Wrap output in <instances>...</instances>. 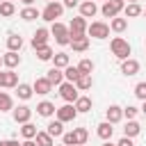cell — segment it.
<instances>
[{"label": "cell", "instance_id": "28", "mask_svg": "<svg viewBox=\"0 0 146 146\" xmlns=\"http://www.w3.org/2000/svg\"><path fill=\"white\" fill-rule=\"evenodd\" d=\"M14 14H16V5H14L11 0H5V2H0V16L9 18V16H14Z\"/></svg>", "mask_w": 146, "mask_h": 146}, {"label": "cell", "instance_id": "16", "mask_svg": "<svg viewBox=\"0 0 146 146\" xmlns=\"http://www.w3.org/2000/svg\"><path fill=\"white\" fill-rule=\"evenodd\" d=\"M105 116H107V121L114 125V123H119V121L123 119V107H119V105H110L107 112H105Z\"/></svg>", "mask_w": 146, "mask_h": 146}, {"label": "cell", "instance_id": "56", "mask_svg": "<svg viewBox=\"0 0 146 146\" xmlns=\"http://www.w3.org/2000/svg\"><path fill=\"white\" fill-rule=\"evenodd\" d=\"M103 2H105V0H103Z\"/></svg>", "mask_w": 146, "mask_h": 146}, {"label": "cell", "instance_id": "44", "mask_svg": "<svg viewBox=\"0 0 146 146\" xmlns=\"http://www.w3.org/2000/svg\"><path fill=\"white\" fill-rule=\"evenodd\" d=\"M0 146H18V141L16 139H5V141H0Z\"/></svg>", "mask_w": 146, "mask_h": 146}, {"label": "cell", "instance_id": "21", "mask_svg": "<svg viewBox=\"0 0 146 146\" xmlns=\"http://www.w3.org/2000/svg\"><path fill=\"white\" fill-rule=\"evenodd\" d=\"M46 78H48L52 84H62V82H64V71H62V68H57V66H52V68H48Z\"/></svg>", "mask_w": 146, "mask_h": 146}, {"label": "cell", "instance_id": "43", "mask_svg": "<svg viewBox=\"0 0 146 146\" xmlns=\"http://www.w3.org/2000/svg\"><path fill=\"white\" fill-rule=\"evenodd\" d=\"M62 5H64V7H78V5H80V0H64Z\"/></svg>", "mask_w": 146, "mask_h": 146}, {"label": "cell", "instance_id": "37", "mask_svg": "<svg viewBox=\"0 0 146 146\" xmlns=\"http://www.w3.org/2000/svg\"><path fill=\"white\" fill-rule=\"evenodd\" d=\"M52 64H55L57 68H66V66H68V55H66V52H57V55L52 57Z\"/></svg>", "mask_w": 146, "mask_h": 146}, {"label": "cell", "instance_id": "11", "mask_svg": "<svg viewBox=\"0 0 146 146\" xmlns=\"http://www.w3.org/2000/svg\"><path fill=\"white\" fill-rule=\"evenodd\" d=\"M78 7H80V16H84V18H94V16L98 14L96 0H84V2H80Z\"/></svg>", "mask_w": 146, "mask_h": 146}, {"label": "cell", "instance_id": "1", "mask_svg": "<svg viewBox=\"0 0 146 146\" xmlns=\"http://www.w3.org/2000/svg\"><path fill=\"white\" fill-rule=\"evenodd\" d=\"M110 48H112V55L116 57V59H128L130 57V43L123 39V36H114L112 41H110Z\"/></svg>", "mask_w": 146, "mask_h": 146}, {"label": "cell", "instance_id": "45", "mask_svg": "<svg viewBox=\"0 0 146 146\" xmlns=\"http://www.w3.org/2000/svg\"><path fill=\"white\" fill-rule=\"evenodd\" d=\"M21 146H39V144H36V141H32V139H25Z\"/></svg>", "mask_w": 146, "mask_h": 146}, {"label": "cell", "instance_id": "7", "mask_svg": "<svg viewBox=\"0 0 146 146\" xmlns=\"http://www.w3.org/2000/svg\"><path fill=\"white\" fill-rule=\"evenodd\" d=\"M87 18L84 16H75L73 21H71V25H68V30H71V39H75V36H82V34H87Z\"/></svg>", "mask_w": 146, "mask_h": 146}, {"label": "cell", "instance_id": "2", "mask_svg": "<svg viewBox=\"0 0 146 146\" xmlns=\"http://www.w3.org/2000/svg\"><path fill=\"white\" fill-rule=\"evenodd\" d=\"M50 34L55 36V41H57L59 46H68V43H71V30H68V25H64V23H59V21L52 23Z\"/></svg>", "mask_w": 146, "mask_h": 146}, {"label": "cell", "instance_id": "26", "mask_svg": "<svg viewBox=\"0 0 146 146\" xmlns=\"http://www.w3.org/2000/svg\"><path fill=\"white\" fill-rule=\"evenodd\" d=\"M80 75H82V73H80L78 66H71V64H68V66L64 68V80H68V82H73V84H75V80H78Z\"/></svg>", "mask_w": 146, "mask_h": 146}, {"label": "cell", "instance_id": "12", "mask_svg": "<svg viewBox=\"0 0 146 146\" xmlns=\"http://www.w3.org/2000/svg\"><path fill=\"white\" fill-rule=\"evenodd\" d=\"M121 73L128 75V78H130V75H137V73H139V62L132 59V57L123 59V62H121Z\"/></svg>", "mask_w": 146, "mask_h": 146}, {"label": "cell", "instance_id": "39", "mask_svg": "<svg viewBox=\"0 0 146 146\" xmlns=\"http://www.w3.org/2000/svg\"><path fill=\"white\" fill-rule=\"evenodd\" d=\"M135 96L139 100H146V82H137L135 84Z\"/></svg>", "mask_w": 146, "mask_h": 146}, {"label": "cell", "instance_id": "10", "mask_svg": "<svg viewBox=\"0 0 146 146\" xmlns=\"http://www.w3.org/2000/svg\"><path fill=\"white\" fill-rule=\"evenodd\" d=\"M48 36H50V30H46V27H39V30L32 34V48L36 50V48H43V46H48Z\"/></svg>", "mask_w": 146, "mask_h": 146}, {"label": "cell", "instance_id": "22", "mask_svg": "<svg viewBox=\"0 0 146 146\" xmlns=\"http://www.w3.org/2000/svg\"><path fill=\"white\" fill-rule=\"evenodd\" d=\"M141 132V125L135 121V119H128V123H125V128H123V135L125 137H137Z\"/></svg>", "mask_w": 146, "mask_h": 146}, {"label": "cell", "instance_id": "36", "mask_svg": "<svg viewBox=\"0 0 146 146\" xmlns=\"http://www.w3.org/2000/svg\"><path fill=\"white\" fill-rule=\"evenodd\" d=\"M73 132H75V141H78V146H84L87 139H89V130H87V128H75Z\"/></svg>", "mask_w": 146, "mask_h": 146}, {"label": "cell", "instance_id": "30", "mask_svg": "<svg viewBox=\"0 0 146 146\" xmlns=\"http://www.w3.org/2000/svg\"><path fill=\"white\" fill-rule=\"evenodd\" d=\"M11 110H14V100H11V96L5 94V91H0V112H11Z\"/></svg>", "mask_w": 146, "mask_h": 146}, {"label": "cell", "instance_id": "20", "mask_svg": "<svg viewBox=\"0 0 146 146\" xmlns=\"http://www.w3.org/2000/svg\"><path fill=\"white\" fill-rule=\"evenodd\" d=\"M7 48L18 52V50L23 48V36H21V34H16V32H11V34L7 36Z\"/></svg>", "mask_w": 146, "mask_h": 146}, {"label": "cell", "instance_id": "49", "mask_svg": "<svg viewBox=\"0 0 146 146\" xmlns=\"http://www.w3.org/2000/svg\"><path fill=\"white\" fill-rule=\"evenodd\" d=\"M103 146H116V144H110V141H105V144H103Z\"/></svg>", "mask_w": 146, "mask_h": 146}, {"label": "cell", "instance_id": "19", "mask_svg": "<svg viewBox=\"0 0 146 146\" xmlns=\"http://www.w3.org/2000/svg\"><path fill=\"white\" fill-rule=\"evenodd\" d=\"M16 94H18V98H21V100H30V98H32V94H34V87H32V84H25V82H18Z\"/></svg>", "mask_w": 146, "mask_h": 146}, {"label": "cell", "instance_id": "5", "mask_svg": "<svg viewBox=\"0 0 146 146\" xmlns=\"http://www.w3.org/2000/svg\"><path fill=\"white\" fill-rule=\"evenodd\" d=\"M59 96L66 100V103H75L78 98H80V89L73 84V82H68V80H64L62 84H59Z\"/></svg>", "mask_w": 146, "mask_h": 146}, {"label": "cell", "instance_id": "32", "mask_svg": "<svg viewBox=\"0 0 146 146\" xmlns=\"http://www.w3.org/2000/svg\"><path fill=\"white\" fill-rule=\"evenodd\" d=\"M48 132H50L52 137H62V135H64V123H62L59 119H57V121H50V123H48Z\"/></svg>", "mask_w": 146, "mask_h": 146}, {"label": "cell", "instance_id": "47", "mask_svg": "<svg viewBox=\"0 0 146 146\" xmlns=\"http://www.w3.org/2000/svg\"><path fill=\"white\" fill-rule=\"evenodd\" d=\"M0 87H5V71H0Z\"/></svg>", "mask_w": 146, "mask_h": 146}, {"label": "cell", "instance_id": "31", "mask_svg": "<svg viewBox=\"0 0 146 146\" xmlns=\"http://www.w3.org/2000/svg\"><path fill=\"white\" fill-rule=\"evenodd\" d=\"M128 27V18H119V16H114L112 21H110V30H114V32H123Z\"/></svg>", "mask_w": 146, "mask_h": 146}, {"label": "cell", "instance_id": "8", "mask_svg": "<svg viewBox=\"0 0 146 146\" xmlns=\"http://www.w3.org/2000/svg\"><path fill=\"white\" fill-rule=\"evenodd\" d=\"M57 119L62 121V123H68V121H73L75 116H78V110H75V105H71V103H66V105H62V107H57Z\"/></svg>", "mask_w": 146, "mask_h": 146}, {"label": "cell", "instance_id": "15", "mask_svg": "<svg viewBox=\"0 0 146 146\" xmlns=\"http://www.w3.org/2000/svg\"><path fill=\"white\" fill-rule=\"evenodd\" d=\"M2 64H5L7 68H16V66L21 64V55H18L16 50H7V52L2 55Z\"/></svg>", "mask_w": 146, "mask_h": 146}, {"label": "cell", "instance_id": "50", "mask_svg": "<svg viewBox=\"0 0 146 146\" xmlns=\"http://www.w3.org/2000/svg\"><path fill=\"white\" fill-rule=\"evenodd\" d=\"M0 66H2V55H0Z\"/></svg>", "mask_w": 146, "mask_h": 146}, {"label": "cell", "instance_id": "4", "mask_svg": "<svg viewBox=\"0 0 146 146\" xmlns=\"http://www.w3.org/2000/svg\"><path fill=\"white\" fill-rule=\"evenodd\" d=\"M123 9H125V0H105L103 7H100V14H103L105 18H114V16H119Z\"/></svg>", "mask_w": 146, "mask_h": 146}, {"label": "cell", "instance_id": "40", "mask_svg": "<svg viewBox=\"0 0 146 146\" xmlns=\"http://www.w3.org/2000/svg\"><path fill=\"white\" fill-rule=\"evenodd\" d=\"M78 68H80V73H91V71H94V62H91V59H82V62L78 64Z\"/></svg>", "mask_w": 146, "mask_h": 146}, {"label": "cell", "instance_id": "51", "mask_svg": "<svg viewBox=\"0 0 146 146\" xmlns=\"http://www.w3.org/2000/svg\"><path fill=\"white\" fill-rule=\"evenodd\" d=\"M55 146H57V144H55ZM59 146H66V144H59Z\"/></svg>", "mask_w": 146, "mask_h": 146}, {"label": "cell", "instance_id": "53", "mask_svg": "<svg viewBox=\"0 0 146 146\" xmlns=\"http://www.w3.org/2000/svg\"><path fill=\"white\" fill-rule=\"evenodd\" d=\"M144 16H146V9H144Z\"/></svg>", "mask_w": 146, "mask_h": 146}, {"label": "cell", "instance_id": "46", "mask_svg": "<svg viewBox=\"0 0 146 146\" xmlns=\"http://www.w3.org/2000/svg\"><path fill=\"white\" fill-rule=\"evenodd\" d=\"M21 2H23V5H25V7H32V5H34V2H36V0H21Z\"/></svg>", "mask_w": 146, "mask_h": 146}, {"label": "cell", "instance_id": "35", "mask_svg": "<svg viewBox=\"0 0 146 146\" xmlns=\"http://www.w3.org/2000/svg\"><path fill=\"white\" fill-rule=\"evenodd\" d=\"M41 16V11H36L34 7H25V9H21V18L23 21H34V18H39Z\"/></svg>", "mask_w": 146, "mask_h": 146}, {"label": "cell", "instance_id": "41", "mask_svg": "<svg viewBox=\"0 0 146 146\" xmlns=\"http://www.w3.org/2000/svg\"><path fill=\"white\" fill-rule=\"evenodd\" d=\"M137 112H139V110H137L135 105H128V107H123V116H128V119H135V116H137Z\"/></svg>", "mask_w": 146, "mask_h": 146}, {"label": "cell", "instance_id": "3", "mask_svg": "<svg viewBox=\"0 0 146 146\" xmlns=\"http://www.w3.org/2000/svg\"><path fill=\"white\" fill-rule=\"evenodd\" d=\"M62 14H64V5L52 0V2H46L43 11H41V18L48 21V23H55V18H62Z\"/></svg>", "mask_w": 146, "mask_h": 146}, {"label": "cell", "instance_id": "42", "mask_svg": "<svg viewBox=\"0 0 146 146\" xmlns=\"http://www.w3.org/2000/svg\"><path fill=\"white\" fill-rule=\"evenodd\" d=\"M116 146H135V144H132V137H125V135H123V137L119 139Z\"/></svg>", "mask_w": 146, "mask_h": 146}, {"label": "cell", "instance_id": "34", "mask_svg": "<svg viewBox=\"0 0 146 146\" xmlns=\"http://www.w3.org/2000/svg\"><path fill=\"white\" fill-rule=\"evenodd\" d=\"M36 57H39L41 62H50V59L55 57V52H52L50 46H43V48H36Z\"/></svg>", "mask_w": 146, "mask_h": 146}, {"label": "cell", "instance_id": "27", "mask_svg": "<svg viewBox=\"0 0 146 146\" xmlns=\"http://www.w3.org/2000/svg\"><path fill=\"white\" fill-rule=\"evenodd\" d=\"M73 105H75L78 114H80V112H89V110H91V98H89V96H80Z\"/></svg>", "mask_w": 146, "mask_h": 146}, {"label": "cell", "instance_id": "14", "mask_svg": "<svg viewBox=\"0 0 146 146\" xmlns=\"http://www.w3.org/2000/svg\"><path fill=\"white\" fill-rule=\"evenodd\" d=\"M96 132H98V137H100L103 141H110V139H112V135H114V128H112V123H110V121H103V123H98V125H96Z\"/></svg>", "mask_w": 146, "mask_h": 146}, {"label": "cell", "instance_id": "48", "mask_svg": "<svg viewBox=\"0 0 146 146\" xmlns=\"http://www.w3.org/2000/svg\"><path fill=\"white\" fill-rule=\"evenodd\" d=\"M141 112H144V114H146V100H144V107H141Z\"/></svg>", "mask_w": 146, "mask_h": 146}, {"label": "cell", "instance_id": "55", "mask_svg": "<svg viewBox=\"0 0 146 146\" xmlns=\"http://www.w3.org/2000/svg\"><path fill=\"white\" fill-rule=\"evenodd\" d=\"M0 2H5V0H0Z\"/></svg>", "mask_w": 146, "mask_h": 146}, {"label": "cell", "instance_id": "13", "mask_svg": "<svg viewBox=\"0 0 146 146\" xmlns=\"http://www.w3.org/2000/svg\"><path fill=\"white\" fill-rule=\"evenodd\" d=\"M32 87H34V91H36V94H41V96H46V94H50V91H52V82H50L48 78H36Z\"/></svg>", "mask_w": 146, "mask_h": 146}, {"label": "cell", "instance_id": "38", "mask_svg": "<svg viewBox=\"0 0 146 146\" xmlns=\"http://www.w3.org/2000/svg\"><path fill=\"white\" fill-rule=\"evenodd\" d=\"M62 144H66V146H78L75 132H73V130H71V132H64V135H62Z\"/></svg>", "mask_w": 146, "mask_h": 146}, {"label": "cell", "instance_id": "29", "mask_svg": "<svg viewBox=\"0 0 146 146\" xmlns=\"http://www.w3.org/2000/svg\"><path fill=\"white\" fill-rule=\"evenodd\" d=\"M36 144L39 146H55V141H52V135L48 132V130H43V132H36Z\"/></svg>", "mask_w": 146, "mask_h": 146}, {"label": "cell", "instance_id": "25", "mask_svg": "<svg viewBox=\"0 0 146 146\" xmlns=\"http://www.w3.org/2000/svg\"><path fill=\"white\" fill-rule=\"evenodd\" d=\"M91 84H94V80H91V73H82V75L75 80V87H78L80 91H87V89H91Z\"/></svg>", "mask_w": 146, "mask_h": 146}, {"label": "cell", "instance_id": "9", "mask_svg": "<svg viewBox=\"0 0 146 146\" xmlns=\"http://www.w3.org/2000/svg\"><path fill=\"white\" fill-rule=\"evenodd\" d=\"M11 116H14V121H16V123H21V125H23V123H27V121L32 119V110H30L27 105H18V107H14V110H11Z\"/></svg>", "mask_w": 146, "mask_h": 146}, {"label": "cell", "instance_id": "52", "mask_svg": "<svg viewBox=\"0 0 146 146\" xmlns=\"http://www.w3.org/2000/svg\"><path fill=\"white\" fill-rule=\"evenodd\" d=\"M128 2H137V0H128Z\"/></svg>", "mask_w": 146, "mask_h": 146}, {"label": "cell", "instance_id": "24", "mask_svg": "<svg viewBox=\"0 0 146 146\" xmlns=\"http://www.w3.org/2000/svg\"><path fill=\"white\" fill-rule=\"evenodd\" d=\"M5 87L7 89H16L18 87V73H14V68L5 71Z\"/></svg>", "mask_w": 146, "mask_h": 146}, {"label": "cell", "instance_id": "17", "mask_svg": "<svg viewBox=\"0 0 146 146\" xmlns=\"http://www.w3.org/2000/svg\"><path fill=\"white\" fill-rule=\"evenodd\" d=\"M75 52H84L87 48H89V36L87 34H82V36H75V39H71V43H68Z\"/></svg>", "mask_w": 146, "mask_h": 146}, {"label": "cell", "instance_id": "33", "mask_svg": "<svg viewBox=\"0 0 146 146\" xmlns=\"http://www.w3.org/2000/svg\"><path fill=\"white\" fill-rule=\"evenodd\" d=\"M36 132H39V130H36V125H34V123H30V121H27V123H23V128H21V135H23L25 139H34V137H36Z\"/></svg>", "mask_w": 146, "mask_h": 146}, {"label": "cell", "instance_id": "18", "mask_svg": "<svg viewBox=\"0 0 146 146\" xmlns=\"http://www.w3.org/2000/svg\"><path fill=\"white\" fill-rule=\"evenodd\" d=\"M55 112H57V107H55L50 100H41V103L36 105V114H39V116H52Z\"/></svg>", "mask_w": 146, "mask_h": 146}, {"label": "cell", "instance_id": "23", "mask_svg": "<svg viewBox=\"0 0 146 146\" xmlns=\"http://www.w3.org/2000/svg\"><path fill=\"white\" fill-rule=\"evenodd\" d=\"M123 11H125V18H137V16L144 14V9L139 7V2H128Z\"/></svg>", "mask_w": 146, "mask_h": 146}, {"label": "cell", "instance_id": "6", "mask_svg": "<svg viewBox=\"0 0 146 146\" xmlns=\"http://www.w3.org/2000/svg\"><path fill=\"white\" fill-rule=\"evenodd\" d=\"M87 36H94V39H107V36H110V25L103 23V21H94V23L87 27Z\"/></svg>", "mask_w": 146, "mask_h": 146}, {"label": "cell", "instance_id": "54", "mask_svg": "<svg viewBox=\"0 0 146 146\" xmlns=\"http://www.w3.org/2000/svg\"><path fill=\"white\" fill-rule=\"evenodd\" d=\"M46 2H52V0H46Z\"/></svg>", "mask_w": 146, "mask_h": 146}]
</instances>
